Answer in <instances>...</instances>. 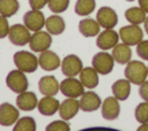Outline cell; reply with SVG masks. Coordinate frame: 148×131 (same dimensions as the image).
I'll return each instance as SVG.
<instances>
[{
    "label": "cell",
    "instance_id": "1",
    "mask_svg": "<svg viewBox=\"0 0 148 131\" xmlns=\"http://www.w3.org/2000/svg\"><path fill=\"white\" fill-rule=\"evenodd\" d=\"M125 78L134 85L142 84L148 76V67L141 61H128L124 70Z\"/></svg>",
    "mask_w": 148,
    "mask_h": 131
},
{
    "label": "cell",
    "instance_id": "2",
    "mask_svg": "<svg viewBox=\"0 0 148 131\" xmlns=\"http://www.w3.org/2000/svg\"><path fill=\"white\" fill-rule=\"evenodd\" d=\"M13 61L17 69H20L23 72H34L37 70L38 64V57H36L35 54L27 52V51H18L14 54Z\"/></svg>",
    "mask_w": 148,
    "mask_h": 131
},
{
    "label": "cell",
    "instance_id": "3",
    "mask_svg": "<svg viewBox=\"0 0 148 131\" xmlns=\"http://www.w3.org/2000/svg\"><path fill=\"white\" fill-rule=\"evenodd\" d=\"M118 33L121 41L128 46L138 45L143 38V31L139 26V24H130V25L123 26L120 28Z\"/></svg>",
    "mask_w": 148,
    "mask_h": 131
},
{
    "label": "cell",
    "instance_id": "4",
    "mask_svg": "<svg viewBox=\"0 0 148 131\" xmlns=\"http://www.w3.org/2000/svg\"><path fill=\"white\" fill-rule=\"evenodd\" d=\"M6 84L7 86L15 93H22L24 91H27L28 88V79L24 75L23 71H21L20 69L17 70H12L6 78Z\"/></svg>",
    "mask_w": 148,
    "mask_h": 131
},
{
    "label": "cell",
    "instance_id": "5",
    "mask_svg": "<svg viewBox=\"0 0 148 131\" xmlns=\"http://www.w3.org/2000/svg\"><path fill=\"white\" fill-rule=\"evenodd\" d=\"M60 92L67 98H79L84 93V86L80 79L67 77L60 83Z\"/></svg>",
    "mask_w": 148,
    "mask_h": 131
},
{
    "label": "cell",
    "instance_id": "6",
    "mask_svg": "<svg viewBox=\"0 0 148 131\" xmlns=\"http://www.w3.org/2000/svg\"><path fill=\"white\" fill-rule=\"evenodd\" d=\"M52 44V38H51V33L38 30L35 31V33H32V36L30 37L29 40V47L32 52H44L46 49L50 48Z\"/></svg>",
    "mask_w": 148,
    "mask_h": 131
},
{
    "label": "cell",
    "instance_id": "7",
    "mask_svg": "<svg viewBox=\"0 0 148 131\" xmlns=\"http://www.w3.org/2000/svg\"><path fill=\"white\" fill-rule=\"evenodd\" d=\"M91 62H92V67L95 68V70L101 75L110 74L112 71L113 64H114V60H113L112 55L106 52H99V53L95 54Z\"/></svg>",
    "mask_w": 148,
    "mask_h": 131
},
{
    "label": "cell",
    "instance_id": "8",
    "mask_svg": "<svg viewBox=\"0 0 148 131\" xmlns=\"http://www.w3.org/2000/svg\"><path fill=\"white\" fill-rule=\"evenodd\" d=\"M30 30L24 24H14L9 28L8 38L9 41L16 46H24L30 40Z\"/></svg>",
    "mask_w": 148,
    "mask_h": 131
},
{
    "label": "cell",
    "instance_id": "9",
    "mask_svg": "<svg viewBox=\"0 0 148 131\" xmlns=\"http://www.w3.org/2000/svg\"><path fill=\"white\" fill-rule=\"evenodd\" d=\"M83 69L82 61L79 56L69 54L65 56L61 61V71L66 77H75Z\"/></svg>",
    "mask_w": 148,
    "mask_h": 131
},
{
    "label": "cell",
    "instance_id": "10",
    "mask_svg": "<svg viewBox=\"0 0 148 131\" xmlns=\"http://www.w3.org/2000/svg\"><path fill=\"white\" fill-rule=\"evenodd\" d=\"M23 24L30 31H38L45 25L44 14L39 9H31L23 15Z\"/></svg>",
    "mask_w": 148,
    "mask_h": 131
},
{
    "label": "cell",
    "instance_id": "11",
    "mask_svg": "<svg viewBox=\"0 0 148 131\" xmlns=\"http://www.w3.org/2000/svg\"><path fill=\"white\" fill-rule=\"evenodd\" d=\"M96 21L104 29H112L118 23V16L116 10L110 7H101L96 14Z\"/></svg>",
    "mask_w": 148,
    "mask_h": 131
},
{
    "label": "cell",
    "instance_id": "12",
    "mask_svg": "<svg viewBox=\"0 0 148 131\" xmlns=\"http://www.w3.org/2000/svg\"><path fill=\"white\" fill-rule=\"evenodd\" d=\"M118 40H119L118 32H116L112 29H105L103 32L98 33L96 45L102 51H108V49H112L118 44Z\"/></svg>",
    "mask_w": 148,
    "mask_h": 131
},
{
    "label": "cell",
    "instance_id": "13",
    "mask_svg": "<svg viewBox=\"0 0 148 131\" xmlns=\"http://www.w3.org/2000/svg\"><path fill=\"white\" fill-rule=\"evenodd\" d=\"M119 100L116 97H108L101 105V111L103 118L108 121H113L119 116L120 113V106Z\"/></svg>",
    "mask_w": 148,
    "mask_h": 131
},
{
    "label": "cell",
    "instance_id": "14",
    "mask_svg": "<svg viewBox=\"0 0 148 131\" xmlns=\"http://www.w3.org/2000/svg\"><path fill=\"white\" fill-rule=\"evenodd\" d=\"M20 117V113L17 108L8 102H3L0 105V125L10 126L16 123Z\"/></svg>",
    "mask_w": 148,
    "mask_h": 131
},
{
    "label": "cell",
    "instance_id": "15",
    "mask_svg": "<svg viewBox=\"0 0 148 131\" xmlns=\"http://www.w3.org/2000/svg\"><path fill=\"white\" fill-rule=\"evenodd\" d=\"M38 64L45 71L56 70V69H58L61 66L59 56L54 52H52L50 49L40 52V55L38 57Z\"/></svg>",
    "mask_w": 148,
    "mask_h": 131
},
{
    "label": "cell",
    "instance_id": "16",
    "mask_svg": "<svg viewBox=\"0 0 148 131\" xmlns=\"http://www.w3.org/2000/svg\"><path fill=\"white\" fill-rule=\"evenodd\" d=\"M79 109H80V101H77L76 98H67L60 103L58 111L62 120L68 121L77 114Z\"/></svg>",
    "mask_w": 148,
    "mask_h": 131
},
{
    "label": "cell",
    "instance_id": "17",
    "mask_svg": "<svg viewBox=\"0 0 148 131\" xmlns=\"http://www.w3.org/2000/svg\"><path fill=\"white\" fill-rule=\"evenodd\" d=\"M38 88L43 95L54 97L60 90V84L54 76H43L38 82Z\"/></svg>",
    "mask_w": 148,
    "mask_h": 131
},
{
    "label": "cell",
    "instance_id": "18",
    "mask_svg": "<svg viewBox=\"0 0 148 131\" xmlns=\"http://www.w3.org/2000/svg\"><path fill=\"white\" fill-rule=\"evenodd\" d=\"M102 105L101 98L97 93H95L94 91H88L84 92L81 95L80 99V109H82L83 111H94L97 110Z\"/></svg>",
    "mask_w": 148,
    "mask_h": 131
},
{
    "label": "cell",
    "instance_id": "19",
    "mask_svg": "<svg viewBox=\"0 0 148 131\" xmlns=\"http://www.w3.org/2000/svg\"><path fill=\"white\" fill-rule=\"evenodd\" d=\"M38 105V99L34 92L24 91L22 93H18L16 98V106L24 111L34 110Z\"/></svg>",
    "mask_w": 148,
    "mask_h": 131
},
{
    "label": "cell",
    "instance_id": "20",
    "mask_svg": "<svg viewBox=\"0 0 148 131\" xmlns=\"http://www.w3.org/2000/svg\"><path fill=\"white\" fill-rule=\"evenodd\" d=\"M59 106H60V102L58 101V99L50 95H44V98H42L38 101L37 108L42 115L52 116L59 110Z\"/></svg>",
    "mask_w": 148,
    "mask_h": 131
},
{
    "label": "cell",
    "instance_id": "21",
    "mask_svg": "<svg viewBox=\"0 0 148 131\" xmlns=\"http://www.w3.org/2000/svg\"><path fill=\"white\" fill-rule=\"evenodd\" d=\"M80 80L87 88H95L98 85V72L94 67H86L80 72Z\"/></svg>",
    "mask_w": 148,
    "mask_h": 131
},
{
    "label": "cell",
    "instance_id": "22",
    "mask_svg": "<svg viewBox=\"0 0 148 131\" xmlns=\"http://www.w3.org/2000/svg\"><path fill=\"white\" fill-rule=\"evenodd\" d=\"M111 91L113 93V97H116L118 100L124 101L130 97L131 82L128 79H118L112 84Z\"/></svg>",
    "mask_w": 148,
    "mask_h": 131
},
{
    "label": "cell",
    "instance_id": "23",
    "mask_svg": "<svg viewBox=\"0 0 148 131\" xmlns=\"http://www.w3.org/2000/svg\"><path fill=\"white\" fill-rule=\"evenodd\" d=\"M111 55H112V57L116 62H118L119 64H125L128 61H131L132 51H131L128 45H126L125 43H121V44H117L112 48V54Z\"/></svg>",
    "mask_w": 148,
    "mask_h": 131
},
{
    "label": "cell",
    "instance_id": "24",
    "mask_svg": "<svg viewBox=\"0 0 148 131\" xmlns=\"http://www.w3.org/2000/svg\"><path fill=\"white\" fill-rule=\"evenodd\" d=\"M99 24L92 18H83L79 23V31L83 37H95L99 33Z\"/></svg>",
    "mask_w": 148,
    "mask_h": 131
},
{
    "label": "cell",
    "instance_id": "25",
    "mask_svg": "<svg viewBox=\"0 0 148 131\" xmlns=\"http://www.w3.org/2000/svg\"><path fill=\"white\" fill-rule=\"evenodd\" d=\"M45 26L49 33L60 34L65 31V21L59 15H51L45 20Z\"/></svg>",
    "mask_w": 148,
    "mask_h": 131
},
{
    "label": "cell",
    "instance_id": "26",
    "mask_svg": "<svg viewBox=\"0 0 148 131\" xmlns=\"http://www.w3.org/2000/svg\"><path fill=\"white\" fill-rule=\"evenodd\" d=\"M146 11L141 7H131L125 10V18L131 24H141L146 20Z\"/></svg>",
    "mask_w": 148,
    "mask_h": 131
},
{
    "label": "cell",
    "instance_id": "27",
    "mask_svg": "<svg viewBox=\"0 0 148 131\" xmlns=\"http://www.w3.org/2000/svg\"><path fill=\"white\" fill-rule=\"evenodd\" d=\"M96 7L95 0H76L74 10L79 16H87L90 15Z\"/></svg>",
    "mask_w": 148,
    "mask_h": 131
},
{
    "label": "cell",
    "instance_id": "28",
    "mask_svg": "<svg viewBox=\"0 0 148 131\" xmlns=\"http://www.w3.org/2000/svg\"><path fill=\"white\" fill-rule=\"evenodd\" d=\"M20 3L17 0H0V15L10 17L17 13Z\"/></svg>",
    "mask_w": 148,
    "mask_h": 131
},
{
    "label": "cell",
    "instance_id": "29",
    "mask_svg": "<svg viewBox=\"0 0 148 131\" xmlns=\"http://www.w3.org/2000/svg\"><path fill=\"white\" fill-rule=\"evenodd\" d=\"M13 130L14 131H35L36 130V122L30 116L21 117L16 121Z\"/></svg>",
    "mask_w": 148,
    "mask_h": 131
},
{
    "label": "cell",
    "instance_id": "30",
    "mask_svg": "<svg viewBox=\"0 0 148 131\" xmlns=\"http://www.w3.org/2000/svg\"><path fill=\"white\" fill-rule=\"evenodd\" d=\"M134 116H135V120L141 124L148 122V101L141 102L136 106Z\"/></svg>",
    "mask_w": 148,
    "mask_h": 131
},
{
    "label": "cell",
    "instance_id": "31",
    "mask_svg": "<svg viewBox=\"0 0 148 131\" xmlns=\"http://www.w3.org/2000/svg\"><path fill=\"white\" fill-rule=\"evenodd\" d=\"M69 1L71 0H49L47 6L52 13L60 14V13H64L68 8Z\"/></svg>",
    "mask_w": 148,
    "mask_h": 131
},
{
    "label": "cell",
    "instance_id": "32",
    "mask_svg": "<svg viewBox=\"0 0 148 131\" xmlns=\"http://www.w3.org/2000/svg\"><path fill=\"white\" fill-rule=\"evenodd\" d=\"M69 130H71V128L65 122V120H62V121H60V120L53 121L46 126V131H69Z\"/></svg>",
    "mask_w": 148,
    "mask_h": 131
},
{
    "label": "cell",
    "instance_id": "33",
    "mask_svg": "<svg viewBox=\"0 0 148 131\" xmlns=\"http://www.w3.org/2000/svg\"><path fill=\"white\" fill-rule=\"evenodd\" d=\"M136 53L142 60L148 61V40H141L136 45Z\"/></svg>",
    "mask_w": 148,
    "mask_h": 131
},
{
    "label": "cell",
    "instance_id": "34",
    "mask_svg": "<svg viewBox=\"0 0 148 131\" xmlns=\"http://www.w3.org/2000/svg\"><path fill=\"white\" fill-rule=\"evenodd\" d=\"M8 32H9V24L7 17L0 15V39L8 36Z\"/></svg>",
    "mask_w": 148,
    "mask_h": 131
},
{
    "label": "cell",
    "instance_id": "35",
    "mask_svg": "<svg viewBox=\"0 0 148 131\" xmlns=\"http://www.w3.org/2000/svg\"><path fill=\"white\" fill-rule=\"evenodd\" d=\"M139 86H140L139 87V94H140V97L145 101H148V80H145Z\"/></svg>",
    "mask_w": 148,
    "mask_h": 131
},
{
    "label": "cell",
    "instance_id": "36",
    "mask_svg": "<svg viewBox=\"0 0 148 131\" xmlns=\"http://www.w3.org/2000/svg\"><path fill=\"white\" fill-rule=\"evenodd\" d=\"M49 0H29V5L31 9H42L45 5H47Z\"/></svg>",
    "mask_w": 148,
    "mask_h": 131
},
{
    "label": "cell",
    "instance_id": "37",
    "mask_svg": "<svg viewBox=\"0 0 148 131\" xmlns=\"http://www.w3.org/2000/svg\"><path fill=\"white\" fill-rule=\"evenodd\" d=\"M139 1V6L148 14V0H138Z\"/></svg>",
    "mask_w": 148,
    "mask_h": 131
},
{
    "label": "cell",
    "instance_id": "38",
    "mask_svg": "<svg viewBox=\"0 0 148 131\" xmlns=\"http://www.w3.org/2000/svg\"><path fill=\"white\" fill-rule=\"evenodd\" d=\"M138 131H148V122L142 123V125H141V126H139Z\"/></svg>",
    "mask_w": 148,
    "mask_h": 131
},
{
    "label": "cell",
    "instance_id": "39",
    "mask_svg": "<svg viewBox=\"0 0 148 131\" xmlns=\"http://www.w3.org/2000/svg\"><path fill=\"white\" fill-rule=\"evenodd\" d=\"M143 24H145V31H146V33L148 34V16L146 17V20H145Z\"/></svg>",
    "mask_w": 148,
    "mask_h": 131
},
{
    "label": "cell",
    "instance_id": "40",
    "mask_svg": "<svg viewBox=\"0 0 148 131\" xmlns=\"http://www.w3.org/2000/svg\"><path fill=\"white\" fill-rule=\"evenodd\" d=\"M126 1H130L131 2V1H134V0H126Z\"/></svg>",
    "mask_w": 148,
    "mask_h": 131
}]
</instances>
